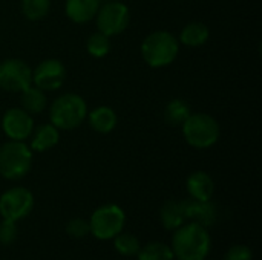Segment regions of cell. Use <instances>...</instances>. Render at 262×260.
Listing matches in <instances>:
<instances>
[{
	"mask_svg": "<svg viewBox=\"0 0 262 260\" xmlns=\"http://www.w3.org/2000/svg\"><path fill=\"white\" fill-rule=\"evenodd\" d=\"M100 8V0H66L64 12L74 23L83 25L91 21Z\"/></svg>",
	"mask_w": 262,
	"mask_h": 260,
	"instance_id": "cell-14",
	"label": "cell"
},
{
	"mask_svg": "<svg viewBox=\"0 0 262 260\" xmlns=\"http://www.w3.org/2000/svg\"><path fill=\"white\" fill-rule=\"evenodd\" d=\"M180 52L177 37L169 31H155L149 34L141 43L143 60L155 69L166 67L175 61Z\"/></svg>",
	"mask_w": 262,
	"mask_h": 260,
	"instance_id": "cell-2",
	"label": "cell"
},
{
	"mask_svg": "<svg viewBox=\"0 0 262 260\" xmlns=\"http://www.w3.org/2000/svg\"><path fill=\"white\" fill-rule=\"evenodd\" d=\"M95 18L98 32L107 37H114L126 31L129 26L130 12L129 8L121 2H107L98 8Z\"/></svg>",
	"mask_w": 262,
	"mask_h": 260,
	"instance_id": "cell-7",
	"label": "cell"
},
{
	"mask_svg": "<svg viewBox=\"0 0 262 260\" xmlns=\"http://www.w3.org/2000/svg\"><path fill=\"white\" fill-rule=\"evenodd\" d=\"M86 49H88L89 55H92L95 58H103L111 51V40L107 35H104L101 32H95L92 35H89V38L86 41Z\"/></svg>",
	"mask_w": 262,
	"mask_h": 260,
	"instance_id": "cell-24",
	"label": "cell"
},
{
	"mask_svg": "<svg viewBox=\"0 0 262 260\" xmlns=\"http://www.w3.org/2000/svg\"><path fill=\"white\" fill-rule=\"evenodd\" d=\"M88 123L92 130L97 133H111L117 126V113L109 106H98L94 110L88 112Z\"/></svg>",
	"mask_w": 262,
	"mask_h": 260,
	"instance_id": "cell-15",
	"label": "cell"
},
{
	"mask_svg": "<svg viewBox=\"0 0 262 260\" xmlns=\"http://www.w3.org/2000/svg\"><path fill=\"white\" fill-rule=\"evenodd\" d=\"M210 37V31L207 28V25L201 23V21H192V23H187L181 34H180V41L184 44V46H189V48H198V46H203Z\"/></svg>",
	"mask_w": 262,
	"mask_h": 260,
	"instance_id": "cell-18",
	"label": "cell"
},
{
	"mask_svg": "<svg viewBox=\"0 0 262 260\" xmlns=\"http://www.w3.org/2000/svg\"><path fill=\"white\" fill-rule=\"evenodd\" d=\"M184 213L186 219L190 222H196L206 228H210L218 221V208L212 201H196V199H184Z\"/></svg>",
	"mask_w": 262,
	"mask_h": 260,
	"instance_id": "cell-12",
	"label": "cell"
},
{
	"mask_svg": "<svg viewBox=\"0 0 262 260\" xmlns=\"http://www.w3.org/2000/svg\"><path fill=\"white\" fill-rule=\"evenodd\" d=\"M31 146L29 149L32 152H46L52 149L54 146L58 144L60 139V132L55 126L49 124H41L31 133Z\"/></svg>",
	"mask_w": 262,
	"mask_h": 260,
	"instance_id": "cell-17",
	"label": "cell"
},
{
	"mask_svg": "<svg viewBox=\"0 0 262 260\" xmlns=\"http://www.w3.org/2000/svg\"><path fill=\"white\" fill-rule=\"evenodd\" d=\"M88 116V104L77 93H63L49 107L51 124L58 130H74Z\"/></svg>",
	"mask_w": 262,
	"mask_h": 260,
	"instance_id": "cell-3",
	"label": "cell"
},
{
	"mask_svg": "<svg viewBox=\"0 0 262 260\" xmlns=\"http://www.w3.org/2000/svg\"><path fill=\"white\" fill-rule=\"evenodd\" d=\"M224 260H253V251L247 245H233L227 250Z\"/></svg>",
	"mask_w": 262,
	"mask_h": 260,
	"instance_id": "cell-27",
	"label": "cell"
},
{
	"mask_svg": "<svg viewBox=\"0 0 262 260\" xmlns=\"http://www.w3.org/2000/svg\"><path fill=\"white\" fill-rule=\"evenodd\" d=\"M114 247L118 251V254L124 256V257H134L138 254L141 244L140 239L135 234L130 233H120L114 238Z\"/></svg>",
	"mask_w": 262,
	"mask_h": 260,
	"instance_id": "cell-22",
	"label": "cell"
},
{
	"mask_svg": "<svg viewBox=\"0 0 262 260\" xmlns=\"http://www.w3.org/2000/svg\"><path fill=\"white\" fill-rule=\"evenodd\" d=\"M190 113L192 110H190L189 103L181 98L172 100L170 103H167L164 109V118L170 126H181L189 118Z\"/></svg>",
	"mask_w": 262,
	"mask_h": 260,
	"instance_id": "cell-20",
	"label": "cell"
},
{
	"mask_svg": "<svg viewBox=\"0 0 262 260\" xmlns=\"http://www.w3.org/2000/svg\"><path fill=\"white\" fill-rule=\"evenodd\" d=\"M32 84V69L20 58H8L0 63V89L21 92Z\"/></svg>",
	"mask_w": 262,
	"mask_h": 260,
	"instance_id": "cell-9",
	"label": "cell"
},
{
	"mask_svg": "<svg viewBox=\"0 0 262 260\" xmlns=\"http://www.w3.org/2000/svg\"><path fill=\"white\" fill-rule=\"evenodd\" d=\"M181 127L186 143L198 150L215 146L221 135L218 121L209 113H190Z\"/></svg>",
	"mask_w": 262,
	"mask_h": 260,
	"instance_id": "cell-5",
	"label": "cell"
},
{
	"mask_svg": "<svg viewBox=\"0 0 262 260\" xmlns=\"http://www.w3.org/2000/svg\"><path fill=\"white\" fill-rule=\"evenodd\" d=\"M66 233L74 238V239H81L86 238L91 230H89V221L83 219V218H74L66 224Z\"/></svg>",
	"mask_w": 262,
	"mask_h": 260,
	"instance_id": "cell-26",
	"label": "cell"
},
{
	"mask_svg": "<svg viewBox=\"0 0 262 260\" xmlns=\"http://www.w3.org/2000/svg\"><path fill=\"white\" fill-rule=\"evenodd\" d=\"M2 129L9 139L26 141L34 130V121L32 116L23 109L11 107L2 118Z\"/></svg>",
	"mask_w": 262,
	"mask_h": 260,
	"instance_id": "cell-11",
	"label": "cell"
},
{
	"mask_svg": "<svg viewBox=\"0 0 262 260\" xmlns=\"http://www.w3.org/2000/svg\"><path fill=\"white\" fill-rule=\"evenodd\" d=\"M66 81V67L57 58H48L32 70V83L41 90H57Z\"/></svg>",
	"mask_w": 262,
	"mask_h": 260,
	"instance_id": "cell-10",
	"label": "cell"
},
{
	"mask_svg": "<svg viewBox=\"0 0 262 260\" xmlns=\"http://www.w3.org/2000/svg\"><path fill=\"white\" fill-rule=\"evenodd\" d=\"M17 236H18L17 222L9 221V219H2V222H0V245H3V247L12 245L15 242Z\"/></svg>",
	"mask_w": 262,
	"mask_h": 260,
	"instance_id": "cell-25",
	"label": "cell"
},
{
	"mask_svg": "<svg viewBox=\"0 0 262 260\" xmlns=\"http://www.w3.org/2000/svg\"><path fill=\"white\" fill-rule=\"evenodd\" d=\"M189 196L196 201H212L215 193L213 178L206 172H193L186 181Z\"/></svg>",
	"mask_w": 262,
	"mask_h": 260,
	"instance_id": "cell-13",
	"label": "cell"
},
{
	"mask_svg": "<svg viewBox=\"0 0 262 260\" xmlns=\"http://www.w3.org/2000/svg\"><path fill=\"white\" fill-rule=\"evenodd\" d=\"M20 97L21 101V109L25 112H28L29 115H38L45 110L46 107V95L45 90L38 89L37 86H28L26 89H23Z\"/></svg>",
	"mask_w": 262,
	"mask_h": 260,
	"instance_id": "cell-19",
	"label": "cell"
},
{
	"mask_svg": "<svg viewBox=\"0 0 262 260\" xmlns=\"http://www.w3.org/2000/svg\"><path fill=\"white\" fill-rule=\"evenodd\" d=\"M32 167V150L25 141H12L0 146V176L8 181L25 178Z\"/></svg>",
	"mask_w": 262,
	"mask_h": 260,
	"instance_id": "cell-4",
	"label": "cell"
},
{
	"mask_svg": "<svg viewBox=\"0 0 262 260\" xmlns=\"http://www.w3.org/2000/svg\"><path fill=\"white\" fill-rule=\"evenodd\" d=\"M160 222L166 230L170 231H175L183 224H186L187 219H186L183 201H177V199L166 201L160 208Z\"/></svg>",
	"mask_w": 262,
	"mask_h": 260,
	"instance_id": "cell-16",
	"label": "cell"
},
{
	"mask_svg": "<svg viewBox=\"0 0 262 260\" xmlns=\"http://www.w3.org/2000/svg\"><path fill=\"white\" fill-rule=\"evenodd\" d=\"M138 260H175L170 245L163 242H149L140 248L135 256Z\"/></svg>",
	"mask_w": 262,
	"mask_h": 260,
	"instance_id": "cell-21",
	"label": "cell"
},
{
	"mask_svg": "<svg viewBox=\"0 0 262 260\" xmlns=\"http://www.w3.org/2000/svg\"><path fill=\"white\" fill-rule=\"evenodd\" d=\"M170 248L175 260H206L212 248L209 228L190 221L183 224L173 231Z\"/></svg>",
	"mask_w": 262,
	"mask_h": 260,
	"instance_id": "cell-1",
	"label": "cell"
},
{
	"mask_svg": "<svg viewBox=\"0 0 262 260\" xmlns=\"http://www.w3.org/2000/svg\"><path fill=\"white\" fill-rule=\"evenodd\" d=\"M34 208V195L25 187H14L0 196V216L18 222L31 215Z\"/></svg>",
	"mask_w": 262,
	"mask_h": 260,
	"instance_id": "cell-8",
	"label": "cell"
},
{
	"mask_svg": "<svg viewBox=\"0 0 262 260\" xmlns=\"http://www.w3.org/2000/svg\"><path fill=\"white\" fill-rule=\"evenodd\" d=\"M51 8V0H21V12L31 21H38L46 17Z\"/></svg>",
	"mask_w": 262,
	"mask_h": 260,
	"instance_id": "cell-23",
	"label": "cell"
},
{
	"mask_svg": "<svg viewBox=\"0 0 262 260\" xmlns=\"http://www.w3.org/2000/svg\"><path fill=\"white\" fill-rule=\"evenodd\" d=\"M124 225L126 213L117 204H106L98 207L89 219L91 234L98 241H112L124 230Z\"/></svg>",
	"mask_w": 262,
	"mask_h": 260,
	"instance_id": "cell-6",
	"label": "cell"
}]
</instances>
